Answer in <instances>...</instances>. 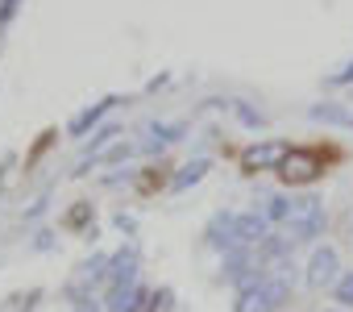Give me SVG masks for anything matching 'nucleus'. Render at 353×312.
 <instances>
[]
</instances>
